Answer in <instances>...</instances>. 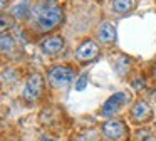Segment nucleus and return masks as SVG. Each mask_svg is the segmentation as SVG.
<instances>
[{
	"mask_svg": "<svg viewBox=\"0 0 156 141\" xmlns=\"http://www.w3.org/2000/svg\"><path fill=\"white\" fill-rule=\"evenodd\" d=\"M57 2H59V0H42V3H44V5H55Z\"/></svg>",
	"mask_w": 156,
	"mask_h": 141,
	"instance_id": "2eb2a0df",
	"label": "nucleus"
},
{
	"mask_svg": "<svg viewBox=\"0 0 156 141\" xmlns=\"http://www.w3.org/2000/svg\"><path fill=\"white\" fill-rule=\"evenodd\" d=\"M87 79H89L87 74H82V76L79 77L77 84H76V91H84L86 86H87Z\"/></svg>",
	"mask_w": 156,
	"mask_h": 141,
	"instance_id": "4468645a",
	"label": "nucleus"
},
{
	"mask_svg": "<svg viewBox=\"0 0 156 141\" xmlns=\"http://www.w3.org/2000/svg\"><path fill=\"white\" fill-rule=\"evenodd\" d=\"M112 10L118 13H126L134 9V0H111Z\"/></svg>",
	"mask_w": 156,
	"mask_h": 141,
	"instance_id": "9d476101",
	"label": "nucleus"
},
{
	"mask_svg": "<svg viewBox=\"0 0 156 141\" xmlns=\"http://www.w3.org/2000/svg\"><path fill=\"white\" fill-rule=\"evenodd\" d=\"M35 24L39 30H52L62 22V9L57 5H44L39 3L35 10Z\"/></svg>",
	"mask_w": 156,
	"mask_h": 141,
	"instance_id": "f257e3e1",
	"label": "nucleus"
},
{
	"mask_svg": "<svg viewBox=\"0 0 156 141\" xmlns=\"http://www.w3.org/2000/svg\"><path fill=\"white\" fill-rule=\"evenodd\" d=\"M154 77H156V69H154Z\"/></svg>",
	"mask_w": 156,
	"mask_h": 141,
	"instance_id": "a211bd4d",
	"label": "nucleus"
},
{
	"mask_svg": "<svg viewBox=\"0 0 156 141\" xmlns=\"http://www.w3.org/2000/svg\"><path fill=\"white\" fill-rule=\"evenodd\" d=\"M131 114H133V118H134L136 121H146L149 116H151V109H149L148 103H144V101H138V103L133 106Z\"/></svg>",
	"mask_w": 156,
	"mask_h": 141,
	"instance_id": "1a4fd4ad",
	"label": "nucleus"
},
{
	"mask_svg": "<svg viewBox=\"0 0 156 141\" xmlns=\"http://www.w3.org/2000/svg\"><path fill=\"white\" fill-rule=\"evenodd\" d=\"M29 7H30V3H29L27 0H24L22 3H19V5H15L14 9H12V15L19 20L25 19V17L29 15Z\"/></svg>",
	"mask_w": 156,
	"mask_h": 141,
	"instance_id": "9b49d317",
	"label": "nucleus"
},
{
	"mask_svg": "<svg viewBox=\"0 0 156 141\" xmlns=\"http://www.w3.org/2000/svg\"><path fill=\"white\" fill-rule=\"evenodd\" d=\"M41 49H42V52L47 54V56H54V54H59L62 49H64V39H62V37H59V35L47 37V39L42 40Z\"/></svg>",
	"mask_w": 156,
	"mask_h": 141,
	"instance_id": "0eeeda50",
	"label": "nucleus"
},
{
	"mask_svg": "<svg viewBox=\"0 0 156 141\" xmlns=\"http://www.w3.org/2000/svg\"><path fill=\"white\" fill-rule=\"evenodd\" d=\"M102 134H104L108 139L121 141L122 138L126 136V126H124L122 121L111 119V121H108V123L102 124Z\"/></svg>",
	"mask_w": 156,
	"mask_h": 141,
	"instance_id": "20e7f679",
	"label": "nucleus"
},
{
	"mask_svg": "<svg viewBox=\"0 0 156 141\" xmlns=\"http://www.w3.org/2000/svg\"><path fill=\"white\" fill-rule=\"evenodd\" d=\"M98 39L102 44H112L116 40V29L112 24L109 22H102L98 27Z\"/></svg>",
	"mask_w": 156,
	"mask_h": 141,
	"instance_id": "6e6552de",
	"label": "nucleus"
},
{
	"mask_svg": "<svg viewBox=\"0 0 156 141\" xmlns=\"http://www.w3.org/2000/svg\"><path fill=\"white\" fill-rule=\"evenodd\" d=\"M74 81V72L67 66H55L49 70V82L54 87H66Z\"/></svg>",
	"mask_w": 156,
	"mask_h": 141,
	"instance_id": "f03ea898",
	"label": "nucleus"
},
{
	"mask_svg": "<svg viewBox=\"0 0 156 141\" xmlns=\"http://www.w3.org/2000/svg\"><path fill=\"white\" fill-rule=\"evenodd\" d=\"M42 89H44V79H42V76L39 72L30 74L24 86V97L27 101H35L41 97Z\"/></svg>",
	"mask_w": 156,
	"mask_h": 141,
	"instance_id": "7ed1b4c3",
	"label": "nucleus"
},
{
	"mask_svg": "<svg viewBox=\"0 0 156 141\" xmlns=\"http://www.w3.org/2000/svg\"><path fill=\"white\" fill-rule=\"evenodd\" d=\"M2 52H12L14 50V47H15V40H14V37L12 35H7V34H4L2 35Z\"/></svg>",
	"mask_w": 156,
	"mask_h": 141,
	"instance_id": "ddd939ff",
	"label": "nucleus"
},
{
	"mask_svg": "<svg viewBox=\"0 0 156 141\" xmlns=\"http://www.w3.org/2000/svg\"><path fill=\"white\" fill-rule=\"evenodd\" d=\"M124 103H126V96L122 92L112 94V96L104 103V106H102V116L109 118V116H112V114H116L119 109H121V106Z\"/></svg>",
	"mask_w": 156,
	"mask_h": 141,
	"instance_id": "423d86ee",
	"label": "nucleus"
},
{
	"mask_svg": "<svg viewBox=\"0 0 156 141\" xmlns=\"http://www.w3.org/2000/svg\"><path fill=\"white\" fill-rule=\"evenodd\" d=\"M7 5V0H2V7H5Z\"/></svg>",
	"mask_w": 156,
	"mask_h": 141,
	"instance_id": "f3484780",
	"label": "nucleus"
},
{
	"mask_svg": "<svg viewBox=\"0 0 156 141\" xmlns=\"http://www.w3.org/2000/svg\"><path fill=\"white\" fill-rule=\"evenodd\" d=\"M42 141H55V139H51V138H47V136H44V138H42Z\"/></svg>",
	"mask_w": 156,
	"mask_h": 141,
	"instance_id": "dca6fc26",
	"label": "nucleus"
},
{
	"mask_svg": "<svg viewBox=\"0 0 156 141\" xmlns=\"http://www.w3.org/2000/svg\"><path fill=\"white\" fill-rule=\"evenodd\" d=\"M129 66H131V59L126 56H121L118 59V62H116V72L119 74V76H124L126 72H128Z\"/></svg>",
	"mask_w": 156,
	"mask_h": 141,
	"instance_id": "f8f14e48",
	"label": "nucleus"
},
{
	"mask_svg": "<svg viewBox=\"0 0 156 141\" xmlns=\"http://www.w3.org/2000/svg\"><path fill=\"white\" fill-rule=\"evenodd\" d=\"M98 56H99V47H98V44L92 42V40H84V42L77 47V50H76V57H77V60H81V62L94 60Z\"/></svg>",
	"mask_w": 156,
	"mask_h": 141,
	"instance_id": "39448f33",
	"label": "nucleus"
}]
</instances>
